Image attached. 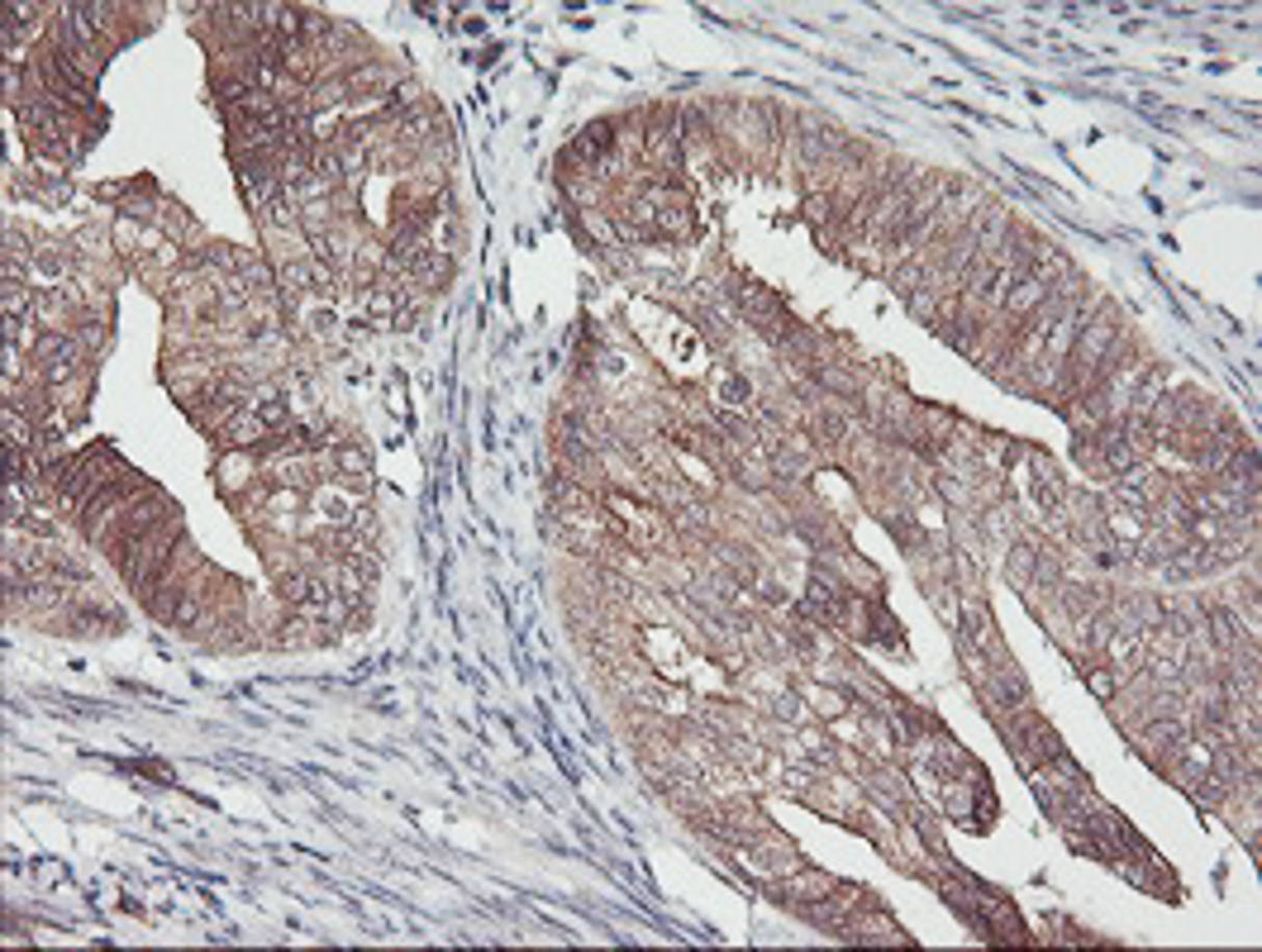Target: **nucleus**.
Listing matches in <instances>:
<instances>
[{"instance_id": "nucleus-17", "label": "nucleus", "mask_w": 1262, "mask_h": 952, "mask_svg": "<svg viewBox=\"0 0 1262 952\" xmlns=\"http://www.w3.org/2000/svg\"><path fill=\"white\" fill-rule=\"evenodd\" d=\"M844 438H848V424H844V415H839V410H829V405H824L820 415H815V443H820V448H839V443H844Z\"/></svg>"}, {"instance_id": "nucleus-18", "label": "nucleus", "mask_w": 1262, "mask_h": 952, "mask_svg": "<svg viewBox=\"0 0 1262 952\" xmlns=\"http://www.w3.org/2000/svg\"><path fill=\"white\" fill-rule=\"evenodd\" d=\"M34 267L57 286V281H62V272H68V253H62V243H38L34 248Z\"/></svg>"}, {"instance_id": "nucleus-14", "label": "nucleus", "mask_w": 1262, "mask_h": 952, "mask_svg": "<svg viewBox=\"0 0 1262 952\" xmlns=\"http://www.w3.org/2000/svg\"><path fill=\"white\" fill-rule=\"evenodd\" d=\"M249 410L262 419V429H267V434H286V429H291V405H286L282 395H262V401L249 405Z\"/></svg>"}, {"instance_id": "nucleus-1", "label": "nucleus", "mask_w": 1262, "mask_h": 952, "mask_svg": "<svg viewBox=\"0 0 1262 952\" xmlns=\"http://www.w3.org/2000/svg\"><path fill=\"white\" fill-rule=\"evenodd\" d=\"M168 515H177V505L168 500V491H162V486H148V491H138L134 500H129L125 510H120V519L110 524V534H105V543H101L105 558H110L114 567H120V562L129 558V548H134L138 538L153 534V529H158Z\"/></svg>"}, {"instance_id": "nucleus-3", "label": "nucleus", "mask_w": 1262, "mask_h": 952, "mask_svg": "<svg viewBox=\"0 0 1262 952\" xmlns=\"http://www.w3.org/2000/svg\"><path fill=\"white\" fill-rule=\"evenodd\" d=\"M148 486H153V482H148V477H138L134 467L120 471V477H114V482L105 486V491L96 495V500H91L86 510L77 515V524H81V534H86V543H105V534H110V524L120 519V510H125V505L134 500L138 491H148Z\"/></svg>"}, {"instance_id": "nucleus-4", "label": "nucleus", "mask_w": 1262, "mask_h": 952, "mask_svg": "<svg viewBox=\"0 0 1262 952\" xmlns=\"http://www.w3.org/2000/svg\"><path fill=\"white\" fill-rule=\"evenodd\" d=\"M844 938L848 943H868V948H901V943H910V933H905L881 905H868V909H857V915L844 924Z\"/></svg>"}, {"instance_id": "nucleus-15", "label": "nucleus", "mask_w": 1262, "mask_h": 952, "mask_svg": "<svg viewBox=\"0 0 1262 952\" xmlns=\"http://www.w3.org/2000/svg\"><path fill=\"white\" fill-rule=\"evenodd\" d=\"M201 619H205V591H201V586H191V591L177 600V610H172L168 624L172 628H201Z\"/></svg>"}, {"instance_id": "nucleus-5", "label": "nucleus", "mask_w": 1262, "mask_h": 952, "mask_svg": "<svg viewBox=\"0 0 1262 952\" xmlns=\"http://www.w3.org/2000/svg\"><path fill=\"white\" fill-rule=\"evenodd\" d=\"M958 628H962V643H968V648L996 658V667H1001L1005 643H1001V634H996V619H991V610H986V600H972L968 595V600L958 606Z\"/></svg>"}, {"instance_id": "nucleus-2", "label": "nucleus", "mask_w": 1262, "mask_h": 952, "mask_svg": "<svg viewBox=\"0 0 1262 952\" xmlns=\"http://www.w3.org/2000/svg\"><path fill=\"white\" fill-rule=\"evenodd\" d=\"M177 543H181V510H177V515L162 519V524L153 529V534L138 538L134 548H129V558L120 562V576H125L129 591H144V586L153 582V576H158V571L172 562Z\"/></svg>"}, {"instance_id": "nucleus-21", "label": "nucleus", "mask_w": 1262, "mask_h": 952, "mask_svg": "<svg viewBox=\"0 0 1262 952\" xmlns=\"http://www.w3.org/2000/svg\"><path fill=\"white\" fill-rule=\"evenodd\" d=\"M810 700H815V715H824V719H844L848 715V695L844 691H815Z\"/></svg>"}, {"instance_id": "nucleus-13", "label": "nucleus", "mask_w": 1262, "mask_h": 952, "mask_svg": "<svg viewBox=\"0 0 1262 952\" xmlns=\"http://www.w3.org/2000/svg\"><path fill=\"white\" fill-rule=\"evenodd\" d=\"M277 291H282L286 301L315 291V262H286V267H277Z\"/></svg>"}, {"instance_id": "nucleus-6", "label": "nucleus", "mask_w": 1262, "mask_h": 952, "mask_svg": "<svg viewBox=\"0 0 1262 952\" xmlns=\"http://www.w3.org/2000/svg\"><path fill=\"white\" fill-rule=\"evenodd\" d=\"M848 595H853V591H848V582L839 576V571L815 567L810 571V591H805V615H810L815 624H834Z\"/></svg>"}, {"instance_id": "nucleus-12", "label": "nucleus", "mask_w": 1262, "mask_h": 952, "mask_svg": "<svg viewBox=\"0 0 1262 952\" xmlns=\"http://www.w3.org/2000/svg\"><path fill=\"white\" fill-rule=\"evenodd\" d=\"M1044 301H1049V286H1044V281H1034V277H1020L1010 286V295H1005V310L1001 314H1010V319H1029V314H1034Z\"/></svg>"}, {"instance_id": "nucleus-20", "label": "nucleus", "mask_w": 1262, "mask_h": 952, "mask_svg": "<svg viewBox=\"0 0 1262 952\" xmlns=\"http://www.w3.org/2000/svg\"><path fill=\"white\" fill-rule=\"evenodd\" d=\"M1034 562H1038V552H1034V543H1010V576H1020V582H1029L1034 576Z\"/></svg>"}, {"instance_id": "nucleus-16", "label": "nucleus", "mask_w": 1262, "mask_h": 952, "mask_svg": "<svg viewBox=\"0 0 1262 952\" xmlns=\"http://www.w3.org/2000/svg\"><path fill=\"white\" fill-rule=\"evenodd\" d=\"M1086 686H1091L1096 700L1115 705V700H1119V686H1125V676H1119L1115 667H1091V662H1086Z\"/></svg>"}, {"instance_id": "nucleus-8", "label": "nucleus", "mask_w": 1262, "mask_h": 952, "mask_svg": "<svg viewBox=\"0 0 1262 952\" xmlns=\"http://www.w3.org/2000/svg\"><path fill=\"white\" fill-rule=\"evenodd\" d=\"M1105 658H1110V667H1115L1119 676H1134L1138 667H1143V658H1149V639H1143V628H1110V639H1105Z\"/></svg>"}, {"instance_id": "nucleus-9", "label": "nucleus", "mask_w": 1262, "mask_h": 952, "mask_svg": "<svg viewBox=\"0 0 1262 952\" xmlns=\"http://www.w3.org/2000/svg\"><path fill=\"white\" fill-rule=\"evenodd\" d=\"M696 229V210H691V196L681 186L667 181L663 201H658V238H687Z\"/></svg>"}, {"instance_id": "nucleus-22", "label": "nucleus", "mask_w": 1262, "mask_h": 952, "mask_svg": "<svg viewBox=\"0 0 1262 952\" xmlns=\"http://www.w3.org/2000/svg\"><path fill=\"white\" fill-rule=\"evenodd\" d=\"M334 467L343 471V477H367V471H372V462H367V453H362V448H338L334 453Z\"/></svg>"}, {"instance_id": "nucleus-23", "label": "nucleus", "mask_w": 1262, "mask_h": 952, "mask_svg": "<svg viewBox=\"0 0 1262 952\" xmlns=\"http://www.w3.org/2000/svg\"><path fill=\"white\" fill-rule=\"evenodd\" d=\"M720 401H729V405H748V401H753V391H748V386H744V381H739V377H729V381H724V386H720Z\"/></svg>"}, {"instance_id": "nucleus-10", "label": "nucleus", "mask_w": 1262, "mask_h": 952, "mask_svg": "<svg viewBox=\"0 0 1262 952\" xmlns=\"http://www.w3.org/2000/svg\"><path fill=\"white\" fill-rule=\"evenodd\" d=\"M610 148H615V124L596 120V124H587V129L572 138V144H567V153H572L576 162H582V168L596 177V162H600V157H610Z\"/></svg>"}, {"instance_id": "nucleus-7", "label": "nucleus", "mask_w": 1262, "mask_h": 952, "mask_svg": "<svg viewBox=\"0 0 1262 952\" xmlns=\"http://www.w3.org/2000/svg\"><path fill=\"white\" fill-rule=\"evenodd\" d=\"M772 891H777V900L781 905H810V900H824L829 891H834V876L829 872H820V867H805L800 863L796 872H787V876H777V881H767Z\"/></svg>"}, {"instance_id": "nucleus-11", "label": "nucleus", "mask_w": 1262, "mask_h": 952, "mask_svg": "<svg viewBox=\"0 0 1262 952\" xmlns=\"http://www.w3.org/2000/svg\"><path fill=\"white\" fill-rule=\"evenodd\" d=\"M258 453H249V448H229L225 458L214 462V482H220V491L229 495V500H238V491L243 486H253V477H258Z\"/></svg>"}, {"instance_id": "nucleus-19", "label": "nucleus", "mask_w": 1262, "mask_h": 952, "mask_svg": "<svg viewBox=\"0 0 1262 952\" xmlns=\"http://www.w3.org/2000/svg\"><path fill=\"white\" fill-rule=\"evenodd\" d=\"M815 381H820V391H834V395H857L862 386H857L848 371L829 367V362H815Z\"/></svg>"}]
</instances>
